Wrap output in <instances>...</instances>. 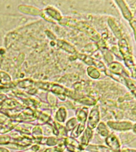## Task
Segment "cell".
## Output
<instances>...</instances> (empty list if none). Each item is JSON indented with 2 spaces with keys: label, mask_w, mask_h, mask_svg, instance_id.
Segmentation results:
<instances>
[{
  "label": "cell",
  "mask_w": 136,
  "mask_h": 152,
  "mask_svg": "<svg viewBox=\"0 0 136 152\" xmlns=\"http://www.w3.org/2000/svg\"><path fill=\"white\" fill-rule=\"evenodd\" d=\"M108 71L114 75L122 76L123 77H129V73L124 66L118 62H113L109 64Z\"/></svg>",
  "instance_id": "cell-2"
},
{
  "label": "cell",
  "mask_w": 136,
  "mask_h": 152,
  "mask_svg": "<svg viewBox=\"0 0 136 152\" xmlns=\"http://www.w3.org/2000/svg\"><path fill=\"white\" fill-rule=\"evenodd\" d=\"M78 123V120L76 119V118H74V117L71 118L66 123V124H65V129H66V130L68 131V132L73 130V129H74L75 127L77 126Z\"/></svg>",
  "instance_id": "cell-19"
},
{
  "label": "cell",
  "mask_w": 136,
  "mask_h": 152,
  "mask_svg": "<svg viewBox=\"0 0 136 152\" xmlns=\"http://www.w3.org/2000/svg\"><path fill=\"white\" fill-rule=\"evenodd\" d=\"M32 139L33 141H35L36 143H40L42 139V129L40 126H37L33 127L32 129Z\"/></svg>",
  "instance_id": "cell-10"
},
{
  "label": "cell",
  "mask_w": 136,
  "mask_h": 152,
  "mask_svg": "<svg viewBox=\"0 0 136 152\" xmlns=\"http://www.w3.org/2000/svg\"><path fill=\"white\" fill-rule=\"evenodd\" d=\"M57 45L60 48L63 49L65 51H68V52L70 53H76V50L74 47L72 46V45L64 41H62V40H58L57 41Z\"/></svg>",
  "instance_id": "cell-11"
},
{
  "label": "cell",
  "mask_w": 136,
  "mask_h": 152,
  "mask_svg": "<svg viewBox=\"0 0 136 152\" xmlns=\"http://www.w3.org/2000/svg\"><path fill=\"white\" fill-rule=\"evenodd\" d=\"M73 26L75 27H77L80 30L84 31L85 32L86 34H88L90 37L93 39L94 40H99L100 39V36L99 34L96 32V31L93 30V28H91L90 26H89L86 24L83 23H81V22H77L73 20Z\"/></svg>",
  "instance_id": "cell-3"
},
{
  "label": "cell",
  "mask_w": 136,
  "mask_h": 152,
  "mask_svg": "<svg viewBox=\"0 0 136 152\" xmlns=\"http://www.w3.org/2000/svg\"><path fill=\"white\" fill-rule=\"evenodd\" d=\"M123 60H124V64H126V66H127L129 69L135 65V63H134V59H133L132 55L128 56H126V57H124Z\"/></svg>",
  "instance_id": "cell-24"
},
{
  "label": "cell",
  "mask_w": 136,
  "mask_h": 152,
  "mask_svg": "<svg viewBox=\"0 0 136 152\" xmlns=\"http://www.w3.org/2000/svg\"><path fill=\"white\" fill-rule=\"evenodd\" d=\"M108 24L110 26L111 30H112V32L114 35L118 38L119 40L120 39H122V32L120 31V28H119V26L117 24V23L114 21L112 19H108Z\"/></svg>",
  "instance_id": "cell-14"
},
{
  "label": "cell",
  "mask_w": 136,
  "mask_h": 152,
  "mask_svg": "<svg viewBox=\"0 0 136 152\" xmlns=\"http://www.w3.org/2000/svg\"><path fill=\"white\" fill-rule=\"evenodd\" d=\"M87 73L93 79H98L100 76V72L97 69L93 66H89L87 69Z\"/></svg>",
  "instance_id": "cell-20"
},
{
  "label": "cell",
  "mask_w": 136,
  "mask_h": 152,
  "mask_svg": "<svg viewBox=\"0 0 136 152\" xmlns=\"http://www.w3.org/2000/svg\"><path fill=\"white\" fill-rule=\"evenodd\" d=\"M21 152H36V151H33V149L31 148V149H28V150H26V151H21Z\"/></svg>",
  "instance_id": "cell-31"
},
{
  "label": "cell",
  "mask_w": 136,
  "mask_h": 152,
  "mask_svg": "<svg viewBox=\"0 0 136 152\" xmlns=\"http://www.w3.org/2000/svg\"><path fill=\"white\" fill-rule=\"evenodd\" d=\"M108 147L115 152H119L120 150V144L119 138L114 134H110L105 140Z\"/></svg>",
  "instance_id": "cell-5"
},
{
  "label": "cell",
  "mask_w": 136,
  "mask_h": 152,
  "mask_svg": "<svg viewBox=\"0 0 136 152\" xmlns=\"http://www.w3.org/2000/svg\"><path fill=\"white\" fill-rule=\"evenodd\" d=\"M51 111L50 110H44L40 114V117H38V121H37V124L44 125V124H47L51 118Z\"/></svg>",
  "instance_id": "cell-13"
},
{
  "label": "cell",
  "mask_w": 136,
  "mask_h": 152,
  "mask_svg": "<svg viewBox=\"0 0 136 152\" xmlns=\"http://www.w3.org/2000/svg\"><path fill=\"white\" fill-rule=\"evenodd\" d=\"M100 121V113L99 109L97 106H95L94 108L91 110L90 114L89 115L87 127L91 129H95L99 124Z\"/></svg>",
  "instance_id": "cell-1"
},
{
  "label": "cell",
  "mask_w": 136,
  "mask_h": 152,
  "mask_svg": "<svg viewBox=\"0 0 136 152\" xmlns=\"http://www.w3.org/2000/svg\"><path fill=\"white\" fill-rule=\"evenodd\" d=\"M0 83L2 84H9L11 83V78L7 73L0 72Z\"/></svg>",
  "instance_id": "cell-22"
},
{
  "label": "cell",
  "mask_w": 136,
  "mask_h": 152,
  "mask_svg": "<svg viewBox=\"0 0 136 152\" xmlns=\"http://www.w3.org/2000/svg\"><path fill=\"white\" fill-rule=\"evenodd\" d=\"M135 66H136V63H135Z\"/></svg>",
  "instance_id": "cell-34"
},
{
  "label": "cell",
  "mask_w": 136,
  "mask_h": 152,
  "mask_svg": "<svg viewBox=\"0 0 136 152\" xmlns=\"http://www.w3.org/2000/svg\"><path fill=\"white\" fill-rule=\"evenodd\" d=\"M93 137V130L92 129L86 128L84 132L83 135L81 136L80 139V144L81 146L82 150H84L86 147L89 145V142H90L91 138Z\"/></svg>",
  "instance_id": "cell-6"
},
{
  "label": "cell",
  "mask_w": 136,
  "mask_h": 152,
  "mask_svg": "<svg viewBox=\"0 0 136 152\" xmlns=\"http://www.w3.org/2000/svg\"><path fill=\"white\" fill-rule=\"evenodd\" d=\"M19 10L24 13H26V14H30V15H40L41 13V10H40L39 9L33 8L32 6H20Z\"/></svg>",
  "instance_id": "cell-12"
},
{
  "label": "cell",
  "mask_w": 136,
  "mask_h": 152,
  "mask_svg": "<svg viewBox=\"0 0 136 152\" xmlns=\"http://www.w3.org/2000/svg\"><path fill=\"white\" fill-rule=\"evenodd\" d=\"M10 137L9 136H0V144H8L10 141Z\"/></svg>",
  "instance_id": "cell-25"
},
{
  "label": "cell",
  "mask_w": 136,
  "mask_h": 152,
  "mask_svg": "<svg viewBox=\"0 0 136 152\" xmlns=\"http://www.w3.org/2000/svg\"><path fill=\"white\" fill-rule=\"evenodd\" d=\"M133 96H135V97H136V92L135 93H132Z\"/></svg>",
  "instance_id": "cell-32"
},
{
  "label": "cell",
  "mask_w": 136,
  "mask_h": 152,
  "mask_svg": "<svg viewBox=\"0 0 136 152\" xmlns=\"http://www.w3.org/2000/svg\"><path fill=\"white\" fill-rule=\"evenodd\" d=\"M65 149V145L64 141L61 142V145H59L58 146H55L53 147H50V148L46 149L43 152H63Z\"/></svg>",
  "instance_id": "cell-21"
},
{
  "label": "cell",
  "mask_w": 136,
  "mask_h": 152,
  "mask_svg": "<svg viewBox=\"0 0 136 152\" xmlns=\"http://www.w3.org/2000/svg\"><path fill=\"white\" fill-rule=\"evenodd\" d=\"M119 152H136L135 149H130L127 148H124L122 149H120Z\"/></svg>",
  "instance_id": "cell-28"
},
{
  "label": "cell",
  "mask_w": 136,
  "mask_h": 152,
  "mask_svg": "<svg viewBox=\"0 0 136 152\" xmlns=\"http://www.w3.org/2000/svg\"><path fill=\"white\" fill-rule=\"evenodd\" d=\"M119 50L123 58L132 55L131 48L129 45L126 39H122V38L120 39L119 41Z\"/></svg>",
  "instance_id": "cell-7"
},
{
  "label": "cell",
  "mask_w": 136,
  "mask_h": 152,
  "mask_svg": "<svg viewBox=\"0 0 136 152\" xmlns=\"http://www.w3.org/2000/svg\"><path fill=\"white\" fill-rule=\"evenodd\" d=\"M97 131V132L102 136V137L106 138L107 136L110 134V133H109V130L106 127V125H105L103 122L99 123V124H98Z\"/></svg>",
  "instance_id": "cell-18"
},
{
  "label": "cell",
  "mask_w": 136,
  "mask_h": 152,
  "mask_svg": "<svg viewBox=\"0 0 136 152\" xmlns=\"http://www.w3.org/2000/svg\"><path fill=\"white\" fill-rule=\"evenodd\" d=\"M66 117V109L63 108V107H61V108H60L56 113V115H55V119L60 123H63L65 121V120Z\"/></svg>",
  "instance_id": "cell-16"
},
{
  "label": "cell",
  "mask_w": 136,
  "mask_h": 152,
  "mask_svg": "<svg viewBox=\"0 0 136 152\" xmlns=\"http://www.w3.org/2000/svg\"><path fill=\"white\" fill-rule=\"evenodd\" d=\"M0 152H10V151L5 148H1V147H0Z\"/></svg>",
  "instance_id": "cell-29"
},
{
  "label": "cell",
  "mask_w": 136,
  "mask_h": 152,
  "mask_svg": "<svg viewBox=\"0 0 136 152\" xmlns=\"http://www.w3.org/2000/svg\"><path fill=\"white\" fill-rule=\"evenodd\" d=\"M32 83L33 82L32 80H23V81L20 82L19 85L20 87H21V88H26V87L31 86Z\"/></svg>",
  "instance_id": "cell-26"
},
{
  "label": "cell",
  "mask_w": 136,
  "mask_h": 152,
  "mask_svg": "<svg viewBox=\"0 0 136 152\" xmlns=\"http://www.w3.org/2000/svg\"><path fill=\"white\" fill-rule=\"evenodd\" d=\"M116 3L118 4L119 7L120 8V10H121L122 14L124 17V19L127 20L129 21H131L133 19V15L132 13L131 12L130 10H129L127 5L125 3L124 1H116Z\"/></svg>",
  "instance_id": "cell-8"
},
{
  "label": "cell",
  "mask_w": 136,
  "mask_h": 152,
  "mask_svg": "<svg viewBox=\"0 0 136 152\" xmlns=\"http://www.w3.org/2000/svg\"><path fill=\"white\" fill-rule=\"evenodd\" d=\"M85 150L92 152H115L108 147H105L103 145H88L85 148Z\"/></svg>",
  "instance_id": "cell-9"
},
{
  "label": "cell",
  "mask_w": 136,
  "mask_h": 152,
  "mask_svg": "<svg viewBox=\"0 0 136 152\" xmlns=\"http://www.w3.org/2000/svg\"><path fill=\"white\" fill-rule=\"evenodd\" d=\"M80 152H85V151H80Z\"/></svg>",
  "instance_id": "cell-33"
},
{
  "label": "cell",
  "mask_w": 136,
  "mask_h": 152,
  "mask_svg": "<svg viewBox=\"0 0 136 152\" xmlns=\"http://www.w3.org/2000/svg\"><path fill=\"white\" fill-rule=\"evenodd\" d=\"M132 129L133 131V132H135L136 134V124H135L134 126H133V127H132Z\"/></svg>",
  "instance_id": "cell-30"
},
{
  "label": "cell",
  "mask_w": 136,
  "mask_h": 152,
  "mask_svg": "<svg viewBox=\"0 0 136 152\" xmlns=\"http://www.w3.org/2000/svg\"><path fill=\"white\" fill-rule=\"evenodd\" d=\"M4 104L5 106L4 107L5 108L7 109H14V108H22L23 106L21 104H19V102L15 101V100L13 99H8L4 102Z\"/></svg>",
  "instance_id": "cell-17"
},
{
  "label": "cell",
  "mask_w": 136,
  "mask_h": 152,
  "mask_svg": "<svg viewBox=\"0 0 136 152\" xmlns=\"http://www.w3.org/2000/svg\"><path fill=\"white\" fill-rule=\"evenodd\" d=\"M59 143V140L57 138L55 137V136H50V137L46 138L45 145H48V146L55 147Z\"/></svg>",
  "instance_id": "cell-23"
},
{
  "label": "cell",
  "mask_w": 136,
  "mask_h": 152,
  "mask_svg": "<svg viewBox=\"0 0 136 152\" xmlns=\"http://www.w3.org/2000/svg\"><path fill=\"white\" fill-rule=\"evenodd\" d=\"M76 119L80 124H86V119H87V113L83 109H78L76 112Z\"/></svg>",
  "instance_id": "cell-15"
},
{
  "label": "cell",
  "mask_w": 136,
  "mask_h": 152,
  "mask_svg": "<svg viewBox=\"0 0 136 152\" xmlns=\"http://www.w3.org/2000/svg\"><path fill=\"white\" fill-rule=\"evenodd\" d=\"M108 126L111 129L117 131H127L132 129L133 124L129 121H108Z\"/></svg>",
  "instance_id": "cell-4"
},
{
  "label": "cell",
  "mask_w": 136,
  "mask_h": 152,
  "mask_svg": "<svg viewBox=\"0 0 136 152\" xmlns=\"http://www.w3.org/2000/svg\"><path fill=\"white\" fill-rule=\"evenodd\" d=\"M129 23H130V26H131V28H132L133 30L135 39L136 41V21L134 19H132L131 21H129Z\"/></svg>",
  "instance_id": "cell-27"
}]
</instances>
